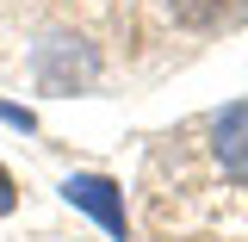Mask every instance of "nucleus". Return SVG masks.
<instances>
[{
	"label": "nucleus",
	"mask_w": 248,
	"mask_h": 242,
	"mask_svg": "<svg viewBox=\"0 0 248 242\" xmlns=\"http://www.w3.org/2000/svg\"><path fill=\"white\" fill-rule=\"evenodd\" d=\"M205 149H211V168L223 180L248 186V99H230L223 112L205 118Z\"/></svg>",
	"instance_id": "1"
},
{
	"label": "nucleus",
	"mask_w": 248,
	"mask_h": 242,
	"mask_svg": "<svg viewBox=\"0 0 248 242\" xmlns=\"http://www.w3.org/2000/svg\"><path fill=\"white\" fill-rule=\"evenodd\" d=\"M62 199L75 205V211H87L106 236H130V217H124V193H118V180H106V174H68L62 180Z\"/></svg>",
	"instance_id": "2"
},
{
	"label": "nucleus",
	"mask_w": 248,
	"mask_h": 242,
	"mask_svg": "<svg viewBox=\"0 0 248 242\" xmlns=\"http://www.w3.org/2000/svg\"><path fill=\"white\" fill-rule=\"evenodd\" d=\"M174 19L186 31H223L248 19V0H174Z\"/></svg>",
	"instance_id": "3"
},
{
	"label": "nucleus",
	"mask_w": 248,
	"mask_h": 242,
	"mask_svg": "<svg viewBox=\"0 0 248 242\" xmlns=\"http://www.w3.org/2000/svg\"><path fill=\"white\" fill-rule=\"evenodd\" d=\"M0 118H6V124H19V130H37V118H31L25 106H13V99H0Z\"/></svg>",
	"instance_id": "4"
},
{
	"label": "nucleus",
	"mask_w": 248,
	"mask_h": 242,
	"mask_svg": "<svg viewBox=\"0 0 248 242\" xmlns=\"http://www.w3.org/2000/svg\"><path fill=\"white\" fill-rule=\"evenodd\" d=\"M13 205H19V186H13V174H6V168H0V217L13 211Z\"/></svg>",
	"instance_id": "5"
}]
</instances>
